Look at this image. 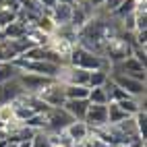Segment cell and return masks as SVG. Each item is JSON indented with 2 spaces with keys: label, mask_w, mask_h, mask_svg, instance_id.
<instances>
[{
  "label": "cell",
  "mask_w": 147,
  "mask_h": 147,
  "mask_svg": "<svg viewBox=\"0 0 147 147\" xmlns=\"http://www.w3.org/2000/svg\"><path fill=\"white\" fill-rule=\"evenodd\" d=\"M0 131H4V124H2V122H0Z\"/></svg>",
  "instance_id": "obj_36"
},
{
  "label": "cell",
  "mask_w": 147,
  "mask_h": 147,
  "mask_svg": "<svg viewBox=\"0 0 147 147\" xmlns=\"http://www.w3.org/2000/svg\"><path fill=\"white\" fill-rule=\"evenodd\" d=\"M19 81H21L25 93L29 95H37L46 85H50L54 79H50V77H42V75H33V73H19Z\"/></svg>",
  "instance_id": "obj_8"
},
{
  "label": "cell",
  "mask_w": 147,
  "mask_h": 147,
  "mask_svg": "<svg viewBox=\"0 0 147 147\" xmlns=\"http://www.w3.org/2000/svg\"><path fill=\"white\" fill-rule=\"evenodd\" d=\"M135 8H137V0H122L120 2V6L116 8V11L112 13V17L114 19H124V17H129V15H133L135 13Z\"/></svg>",
  "instance_id": "obj_18"
},
{
  "label": "cell",
  "mask_w": 147,
  "mask_h": 147,
  "mask_svg": "<svg viewBox=\"0 0 147 147\" xmlns=\"http://www.w3.org/2000/svg\"><path fill=\"white\" fill-rule=\"evenodd\" d=\"M108 79H110V75L104 73V71H91L89 73V81H87V87H104L108 83Z\"/></svg>",
  "instance_id": "obj_22"
},
{
  "label": "cell",
  "mask_w": 147,
  "mask_h": 147,
  "mask_svg": "<svg viewBox=\"0 0 147 147\" xmlns=\"http://www.w3.org/2000/svg\"><path fill=\"white\" fill-rule=\"evenodd\" d=\"M87 147H112L110 143H106L104 139H100L97 135L89 133V137H87Z\"/></svg>",
  "instance_id": "obj_29"
},
{
  "label": "cell",
  "mask_w": 147,
  "mask_h": 147,
  "mask_svg": "<svg viewBox=\"0 0 147 147\" xmlns=\"http://www.w3.org/2000/svg\"><path fill=\"white\" fill-rule=\"evenodd\" d=\"M120 2L122 0H104V4H102V11L104 13H108V15H112L116 8L120 6Z\"/></svg>",
  "instance_id": "obj_30"
},
{
  "label": "cell",
  "mask_w": 147,
  "mask_h": 147,
  "mask_svg": "<svg viewBox=\"0 0 147 147\" xmlns=\"http://www.w3.org/2000/svg\"><path fill=\"white\" fill-rule=\"evenodd\" d=\"M46 129L44 133H62L68 124L73 122V118L68 116L64 108H50L46 114Z\"/></svg>",
  "instance_id": "obj_6"
},
{
  "label": "cell",
  "mask_w": 147,
  "mask_h": 147,
  "mask_svg": "<svg viewBox=\"0 0 147 147\" xmlns=\"http://www.w3.org/2000/svg\"><path fill=\"white\" fill-rule=\"evenodd\" d=\"M31 147H52L48 133H44V131L35 133V135H33V139H31Z\"/></svg>",
  "instance_id": "obj_26"
},
{
  "label": "cell",
  "mask_w": 147,
  "mask_h": 147,
  "mask_svg": "<svg viewBox=\"0 0 147 147\" xmlns=\"http://www.w3.org/2000/svg\"><path fill=\"white\" fill-rule=\"evenodd\" d=\"M25 126H29V129L35 131V133H40V131L46 129V116L44 114H33L31 118L25 120Z\"/></svg>",
  "instance_id": "obj_24"
},
{
  "label": "cell",
  "mask_w": 147,
  "mask_h": 147,
  "mask_svg": "<svg viewBox=\"0 0 147 147\" xmlns=\"http://www.w3.org/2000/svg\"><path fill=\"white\" fill-rule=\"evenodd\" d=\"M114 147H122V145H114Z\"/></svg>",
  "instance_id": "obj_37"
},
{
  "label": "cell",
  "mask_w": 147,
  "mask_h": 147,
  "mask_svg": "<svg viewBox=\"0 0 147 147\" xmlns=\"http://www.w3.org/2000/svg\"><path fill=\"white\" fill-rule=\"evenodd\" d=\"M64 95H66V100H87V95H89V87H83V85H64Z\"/></svg>",
  "instance_id": "obj_17"
},
{
  "label": "cell",
  "mask_w": 147,
  "mask_h": 147,
  "mask_svg": "<svg viewBox=\"0 0 147 147\" xmlns=\"http://www.w3.org/2000/svg\"><path fill=\"white\" fill-rule=\"evenodd\" d=\"M126 118H129V114H126L118 104H114V102L108 104V124H118Z\"/></svg>",
  "instance_id": "obj_16"
},
{
  "label": "cell",
  "mask_w": 147,
  "mask_h": 147,
  "mask_svg": "<svg viewBox=\"0 0 147 147\" xmlns=\"http://www.w3.org/2000/svg\"><path fill=\"white\" fill-rule=\"evenodd\" d=\"M54 37H60V40L68 42L71 46H77V42H79V29L73 27L71 23H66V25H56L54 29Z\"/></svg>",
  "instance_id": "obj_15"
},
{
  "label": "cell",
  "mask_w": 147,
  "mask_h": 147,
  "mask_svg": "<svg viewBox=\"0 0 147 147\" xmlns=\"http://www.w3.org/2000/svg\"><path fill=\"white\" fill-rule=\"evenodd\" d=\"M27 29L29 25H25L23 21H13V23H8L2 31H0V40H23L25 33H27Z\"/></svg>",
  "instance_id": "obj_12"
},
{
  "label": "cell",
  "mask_w": 147,
  "mask_h": 147,
  "mask_svg": "<svg viewBox=\"0 0 147 147\" xmlns=\"http://www.w3.org/2000/svg\"><path fill=\"white\" fill-rule=\"evenodd\" d=\"M6 135H4V131H0V147H6Z\"/></svg>",
  "instance_id": "obj_34"
},
{
  "label": "cell",
  "mask_w": 147,
  "mask_h": 147,
  "mask_svg": "<svg viewBox=\"0 0 147 147\" xmlns=\"http://www.w3.org/2000/svg\"><path fill=\"white\" fill-rule=\"evenodd\" d=\"M13 118H15L13 106H11V104H0V122L6 124V122H11Z\"/></svg>",
  "instance_id": "obj_27"
},
{
  "label": "cell",
  "mask_w": 147,
  "mask_h": 147,
  "mask_svg": "<svg viewBox=\"0 0 147 147\" xmlns=\"http://www.w3.org/2000/svg\"><path fill=\"white\" fill-rule=\"evenodd\" d=\"M62 108L68 112V116H71L73 120H85L89 102H87V100H66Z\"/></svg>",
  "instance_id": "obj_11"
},
{
  "label": "cell",
  "mask_w": 147,
  "mask_h": 147,
  "mask_svg": "<svg viewBox=\"0 0 147 147\" xmlns=\"http://www.w3.org/2000/svg\"><path fill=\"white\" fill-rule=\"evenodd\" d=\"M37 97L48 106V108H62L66 102V95H64V85L60 81H52L50 85H46L44 89L37 93Z\"/></svg>",
  "instance_id": "obj_5"
},
{
  "label": "cell",
  "mask_w": 147,
  "mask_h": 147,
  "mask_svg": "<svg viewBox=\"0 0 147 147\" xmlns=\"http://www.w3.org/2000/svg\"><path fill=\"white\" fill-rule=\"evenodd\" d=\"M37 2H40V4L46 8V11H50L52 6H56V4H58V0H37Z\"/></svg>",
  "instance_id": "obj_31"
},
{
  "label": "cell",
  "mask_w": 147,
  "mask_h": 147,
  "mask_svg": "<svg viewBox=\"0 0 147 147\" xmlns=\"http://www.w3.org/2000/svg\"><path fill=\"white\" fill-rule=\"evenodd\" d=\"M13 21H17V13L11 11V8H6V6H0V31Z\"/></svg>",
  "instance_id": "obj_25"
},
{
  "label": "cell",
  "mask_w": 147,
  "mask_h": 147,
  "mask_svg": "<svg viewBox=\"0 0 147 147\" xmlns=\"http://www.w3.org/2000/svg\"><path fill=\"white\" fill-rule=\"evenodd\" d=\"M15 147H31V141H23V143H17Z\"/></svg>",
  "instance_id": "obj_35"
},
{
  "label": "cell",
  "mask_w": 147,
  "mask_h": 147,
  "mask_svg": "<svg viewBox=\"0 0 147 147\" xmlns=\"http://www.w3.org/2000/svg\"><path fill=\"white\" fill-rule=\"evenodd\" d=\"M23 93H25V89H23L21 81H19V75H17L15 79H11V81H6V83L0 85V104H13Z\"/></svg>",
  "instance_id": "obj_9"
},
{
  "label": "cell",
  "mask_w": 147,
  "mask_h": 147,
  "mask_svg": "<svg viewBox=\"0 0 147 147\" xmlns=\"http://www.w3.org/2000/svg\"><path fill=\"white\" fill-rule=\"evenodd\" d=\"M64 133L73 139V143H77V141L87 139V137H89V133H91V129H89V126H87L83 120H73V122L64 129Z\"/></svg>",
  "instance_id": "obj_14"
},
{
  "label": "cell",
  "mask_w": 147,
  "mask_h": 147,
  "mask_svg": "<svg viewBox=\"0 0 147 147\" xmlns=\"http://www.w3.org/2000/svg\"><path fill=\"white\" fill-rule=\"evenodd\" d=\"M19 73H21V71H19L13 62H0V85L6 83V81H11V79H15Z\"/></svg>",
  "instance_id": "obj_19"
},
{
  "label": "cell",
  "mask_w": 147,
  "mask_h": 147,
  "mask_svg": "<svg viewBox=\"0 0 147 147\" xmlns=\"http://www.w3.org/2000/svg\"><path fill=\"white\" fill-rule=\"evenodd\" d=\"M71 13H73V6L62 4V2H58L56 6H52L50 11H48V15H50V19L54 21V25H66V23H71Z\"/></svg>",
  "instance_id": "obj_13"
},
{
  "label": "cell",
  "mask_w": 147,
  "mask_h": 147,
  "mask_svg": "<svg viewBox=\"0 0 147 147\" xmlns=\"http://www.w3.org/2000/svg\"><path fill=\"white\" fill-rule=\"evenodd\" d=\"M35 29H40L42 33H46V35H52L54 33V29H56V25H54V21L50 19V15H42V17H37V21H35V25H33Z\"/></svg>",
  "instance_id": "obj_20"
},
{
  "label": "cell",
  "mask_w": 147,
  "mask_h": 147,
  "mask_svg": "<svg viewBox=\"0 0 147 147\" xmlns=\"http://www.w3.org/2000/svg\"><path fill=\"white\" fill-rule=\"evenodd\" d=\"M17 58L11 40H0V62H13Z\"/></svg>",
  "instance_id": "obj_21"
},
{
  "label": "cell",
  "mask_w": 147,
  "mask_h": 147,
  "mask_svg": "<svg viewBox=\"0 0 147 147\" xmlns=\"http://www.w3.org/2000/svg\"><path fill=\"white\" fill-rule=\"evenodd\" d=\"M93 13H95V8L87 2V0H83V2H79V4H75V6H73V13H71V25L77 27V29H81V27L93 17Z\"/></svg>",
  "instance_id": "obj_10"
},
{
  "label": "cell",
  "mask_w": 147,
  "mask_h": 147,
  "mask_svg": "<svg viewBox=\"0 0 147 147\" xmlns=\"http://www.w3.org/2000/svg\"><path fill=\"white\" fill-rule=\"evenodd\" d=\"M13 64L23 73H33V75H42V77H50L56 79L58 71H60V64L54 62H46V60H23V58H15Z\"/></svg>",
  "instance_id": "obj_3"
},
{
  "label": "cell",
  "mask_w": 147,
  "mask_h": 147,
  "mask_svg": "<svg viewBox=\"0 0 147 147\" xmlns=\"http://www.w3.org/2000/svg\"><path fill=\"white\" fill-rule=\"evenodd\" d=\"M110 75V81L122 89L124 93H129L131 97H145V81H137L129 75H122V73H108Z\"/></svg>",
  "instance_id": "obj_4"
},
{
  "label": "cell",
  "mask_w": 147,
  "mask_h": 147,
  "mask_svg": "<svg viewBox=\"0 0 147 147\" xmlns=\"http://www.w3.org/2000/svg\"><path fill=\"white\" fill-rule=\"evenodd\" d=\"M83 122L89 126L91 131L104 129V126L108 124V104H89Z\"/></svg>",
  "instance_id": "obj_7"
},
{
  "label": "cell",
  "mask_w": 147,
  "mask_h": 147,
  "mask_svg": "<svg viewBox=\"0 0 147 147\" xmlns=\"http://www.w3.org/2000/svg\"><path fill=\"white\" fill-rule=\"evenodd\" d=\"M131 56L135 58L137 62H141V64L145 66V62H147V50H145V48L135 46V48H133V52H131Z\"/></svg>",
  "instance_id": "obj_28"
},
{
  "label": "cell",
  "mask_w": 147,
  "mask_h": 147,
  "mask_svg": "<svg viewBox=\"0 0 147 147\" xmlns=\"http://www.w3.org/2000/svg\"><path fill=\"white\" fill-rule=\"evenodd\" d=\"M93 8H102V4H104V0H87Z\"/></svg>",
  "instance_id": "obj_32"
},
{
  "label": "cell",
  "mask_w": 147,
  "mask_h": 147,
  "mask_svg": "<svg viewBox=\"0 0 147 147\" xmlns=\"http://www.w3.org/2000/svg\"><path fill=\"white\" fill-rule=\"evenodd\" d=\"M87 102L89 104H108V95L104 87H91L89 95H87Z\"/></svg>",
  "instance_id": "obj_23"
},
{
  "label": "cell",
  "mask_w": 147,
  "mask_h": 147,
  "mask_svg": "<svg viewBox=\"0 0 147 147\" xmlns=\"http://www.w3.org/2000/svg\"><path fill=\"white\" fill-rule=\"evenodd\" d=\"M58 2H62V4H68V6H75V4L83 2V0H58Z\"/></svg>",
  "instance_id": "obj_33"
},
{
  "label": "cell",
  "mask_w": 147,
  "mask_h": 147,
  "mask_svg": "<svg viewBox=\"0 0 147 147\" xmlns=\"http://www.w3.org/2000/svg\"><path fill=\"white\" fill-rule=\"evenodd\" d=\"M68 64L77 66V68H83V71H104V73H110V60L100 54H93L91 50H85L81 46H75L71 56H68Z\"/></svg>",
  "instance_id": "obj_1"
},
{
  "label": "cell",
  "mask_w": 147,
  "mask_h": 147,
  "mask_svg": "<svg viewBox=\"0 0 147 147\" xmlns=\"http://www.w3.org/2000/svg\"><path fill=\"white\" fill-rule=\"evenodd\" d=\"M133 52V44L126 40V37L120 33L116 37H110L108 42H104L102 46V56L110 60V64H118L124 58H129Z\"/></svg>",
  "instance_id": "obj_2"
}]
</instances>
